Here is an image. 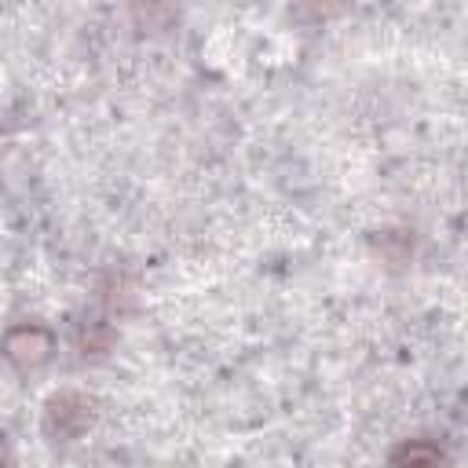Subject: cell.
<instances>
[{
    "instance_id": "cell-4",
    "label": "cell",
    "mask_w": 468,
    "mask_h": 468,
    "mask_svg": "<svg viewBox=\"0 0 468 468\" xmlns=\"http://www.w3.org/2000/svg\"><path fill=\"white\" fill-rule=\"evenodd\" d=\"M0 457H4V435H0Z\"/></svg>"
},
{
    "instance_id": "cell-3",
    "label": "cell",
    "mask_w": 468,
    "mask_h": 468,
    "mask_svg": "<svg viewBox=\"0 0 468 468\" xmlns=\"http://www.w3.org/2000/svg\"><path fill=\"white\" fill-rule=\"evenodd\" d=\"M110 340H113L110 329H91V333L80 336V347H84V351H88V347H110Z\"/></svg>"
},
{
    "instance_id": "cell-1",
    "label": "cell",
    "mask_w": 468,
    "mask_h": 468,
    "mask_svg": "<svg viewBox=\"0 0 468 468\" xmlns=\"http://www.w3.org/2000/svg\"><path fill=\"white\" fill-rule=\"evenodd\" d=\"M91 420V406L84 395L77 391H62L48 402V413H44V428L51 439H77Z\"/></svg>"
},
{
    "instance_id": "cell-2",
    "label": "cell",
    "mask_w": 468,
    "mask_h": 468,
    "mask_svg": "<svg viewBox=\"0 0 468 468\" xmlns=\"http://www.w3.org/2000/svg\"><path fill=\"white\" fill-rule=\"evenodd\" d=\"M51 347H55V340L40 325H15L4 336V358L15 362L18 369H33V366L48 362L51 358Z\"/></svg>"
}]
</instances>
